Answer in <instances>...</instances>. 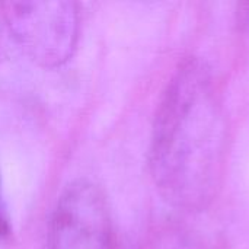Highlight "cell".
Masks as SVG:
<instances>
[{"label": "cell", "mask_w": 249, "mask_h": 249, "mask_svg": "<svg viewBox=\"0 0 249 249\" xmlns=\"http://www.w3.org/2000/svg\"><path fill=\"white\" fill-rule=\"evenodd\" d=\"M50 249H115L109 207L92 182L77 181L60 196L50 220Z\"/></svg>", "instance_id": "3957f363"}, {"label": "cell", "mask_w": 249, "mask_h": 249, "mask_svg": "<svg viewBox=\"0 0 249 249\" xmlns=\"http://www.w3.org/2000/svg\"><path fill=\"white\" fill-rule=\"evenodd\" d=\"M9 233H10V223H9V214L1 193V179H0V239L6 238Z\"/></svg>", "instance_id": "277c9868"}, {"label": "cell", "mask_w": 249, "mask_h": 249, "mask_svg": "<svg viewBox=\"0 0 249 249\" xmlns=\"http://www.w3.org/2000/svg\"><path fill=\"white\" fill-rule=\"evenodd\" d=\"M226 146V121L209 69L188 60L171 79L159 104L150 166L162 194L179 207L196 209L217 187Z\"/></svg>", "instance_id": "6da1fadb"}, {"label": "cell", "mask_w": 249, "mask_h": 249, "mask_svg": "<svg viewBox=\"0 0 249 249\" xmlns=\"http://www.w3.org/2000/svg\"><path fill=\"white\" fill-rule=\"evenodd\" d=\"M0 15L22 51L42 67H58L74 53L80 16L74 1H6Z\"/></svg>", "instance_id": "7a4b0ae2"}]
</instances>
